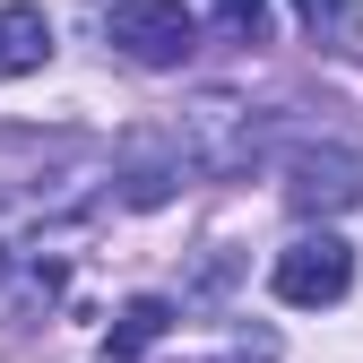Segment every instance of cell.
Here are the masks:
<instances>
[{"label": "cell", "mask_w": 363, "mask_h": 363, "mask_svg": "<svg viewBox=\"0 0 363 363\" xmlns=\"http://www.w3.org/2000/svg\"><path fill=\"white\" fill-rule=\"evenodd\" d=\"M268 286H277V303H294V311L346 303V286H354V242L346 234H294L277 251V268H268Z\"/></svg>", "instance_id": "1"}, {"label": "cell", "mask_w": 363, "mask_h": 363, "mask_svg": "<svg viewBox=\"0 0 363 363\" xmlns=\"http://www.w3.org/2000/svg\"><path fill=\"white\" fill-rule=\"evenodd\" d=\"M104 35L139 69H182L191 43H199V18L182 9V0H113V9H104Z\"/></svg>", "instance_id": "2"}, {"label": "cell", "mask_w": 363, "mask_h": 363, "mask_svg": "<svg viewBox=\"0 0 363 363\" xmlns=\"http://www.w3.org/2000/svg\"><path fill=\"white\" fill-rule=\"evenodd\" d=\"M52 61V18L43 9H0V78H26V69H43Z\"/></svg>", "instance_id": "3"}, {"label": "cell", "mask_w": 363, "mask_h": 363, "mask_svg": "<svg viewBox=\"0 0 363 363\" xmlns=\"http://www.w3.org/2000/svg\"><path fill=\"white\" fill-rule=\"evenodd\" d=\"M303 216H320V208H354L363 199V182H354V164L346 156H311V164H294V191H286Z\"/></svg>", "instance_id": "4"}, {"label": "cell", "mask_w": 363, "mask_h": 363, "mask_svg": "<svg viewBox=\"0 0 363 363\" xmlns=\"http://www.w3.org/2000/svg\"><path fill=\"white\" fill-rule=\"evenodd\" d=\"M164 329H173V303H164V294L121 303V320H113V337H104V363H139V354H147Z\"/></svg>", "instance_id": "5"}, {"label": "cell", "mask_w": 363, "mask_h": 363, "mask_svg": "<svg viewBox=\"0 0 363 363\" xmlns=\"http://www.w3.org/2000/svg\"><path fill=\"white\" fill-rule=\"evenodd\" d=\"M294 18L311 43H354L363 35V0H294Z\"/></svg>", "instance_id": "6"}, {"label": "cell", "mask_w": 363, "mask_h": 363, "mask_svg": "<svg viewBox=\"0 0 363 363\" xmlns=\"http://www.w3.org/2000/svg\"><path fill=\"white\" fill-rule=\"evenodd\" d=\"M225 43H268V0H208Z\"/></svg>", "instance_id": "7"}]
</instances>
